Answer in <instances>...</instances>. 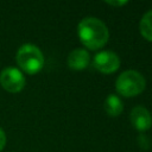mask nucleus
<instances>
[{
    "label": "nucleus",
    "mask_w": 152,
    "mask_h": 152,
    "mask_svg": "<svg viewBox=\"0 0 152 152\" xmlns=\"http://www.w3.org/2000/svg\"><path fill=\"white\" fill-rule=\"evenodd\" d=\"M146 87V81L142 74H140L137 70H126L121 72L115 82V89L116 91L125 96V97H132L137 96L140 93L144 91Z\"/></svg>",
    "instance_id": "3"
},
{
    "label": "nucleus",
    "mask_w": 152,
    "mask_h": 152,
    "mask_svg": "<svg viewBox=\"0 0 152 152\" xmlns=\"http://www.w3.org/2000/svg\"><path fill=\"white\" fill-rule=\"evenodd\" d=\"M25 77L18 68L7 66L0 72V84L8 93H19L25 87Z\"/></svg>",
    "instance_id": "4"
},
{
    "label": "nucleus",
    "mask_w": 152,
    "mask_h": 152,
    "mask_svg": "<svg viewBox=\"0 0 152 152\" xmlns=\"http://www.w3.org/2000/svg\"><path fill=\"white\" fill-rule=\"evenodd\" d=\"M93 65L97 71L102 74H113L120 68V57L118 53L109 50L100 51L95 55Z\"/></svg>",
    "instance_id": "5"
},
{
    "label": "nucleus",
    "mask_w": 152,
    "mask_h": 152,
    "mask_svg": "<svg viewBox=\"0 0 152 152\" xmlns=\"http://www.w3.org/2000/svg\"><path fill=\"white\" fill-rule=\"evenodd\" d=\"M77 34L81 43L89 50L103 48L109 38L107 25L95 17H86L77 25Z\"/></svg>",
    "instance_id": "1"
},
{
    "label": "nucleus",
    "mask_w": 152,
    "mask_h": 152,
    "mask_svg": "<svg viewBox=\"0 0 152 152\" xmlns=\"http://www.w3.org/2000/svg\"><path fill=\"white\" fill-rule=\"evenodd\" d=\"M103 107H104L106 113L109 116H118V115L121 114V112L124 109V104H122L121 99L118 95H114V94H109L106 97Z\"/></svg>",
    "instance_id": "8"
},
{
    "label": "nucleus",
    "mask_w": 152,
    "mask_h": 152,
    "mask_svg": "<svg viewBox=\"0 0 152 152\" xmlns=\"http://www.w3.org/2000/svg\"><path fill=\"white\" fill-rule=\"evenodd\" d=\"M106 4L110 5V6H114V7H119V6H125L126 4H128V1H106Z\"/></svg>",
    "instance_id": "11"
},
{
    "label": "nucleus",
    "mask_w": 152,
    "mask_h": 152,
    "mask_svg": "<svg viewBox=\"0 0 152 152\" xmlns=\"http://www.w3.org/2000/svg\"><path fill=\"white\" fill-rule=\"evenodd\" d=\"M140 34L148 42H152V10L147 11L140 19L139 23Z\"/></svg>",
    "instance_id": "9"
},
{
    "label": "nucleus",
    "mask_w": 152,
    "mask_h": 152,
    "mask_svg": "<svg viewBox=\"0 0 152 152\" xmlns=\"http://www.w3.org/2000/svg\"><path fill=\"white\" fill-rule=\"evenodd\" d=\"M68 66L72 70H83L90 63V55L86 49L77 48L74 49L66 58Z\"/></svg>",
    "instance_id": "7"
},
{
    "label": "nucleus",
    "mask_w": 152,
    "mask_h": 152,
    "mask_svg": "<svg viewBox=\"0 0 152 152\" xmlns=\"http://www.w3.org/2000/svg\"><path fill=\"white\" fill-rule=\"evenodd\" d=\"M15 59L19 68L28 75L37 74L38 71L42 70L44 65V56L40 49L28 43L21 45L18 49Z\"/></svg>",
    "instance_id": "2"
},
{
    "label": "nucleus",
    "mask_w": 152,
    "mask_h": 152,
    "mask_svg": "<svg viewBox=\"0 0 152 152\" xmlns=\"http://www.w3.org/2000/svg\"><path fill=\"white\" fill-rule=\"evenodd\" d=\"M5 145H6V134L2 131V128L0 127V152L2 151V148L5 147Z\"/></svg>",
    "instance_id": "10"
},
{
    "label": "nucleus",
    "mask_w": 152,
    "mask_h": 152,
    "mask_svg": "<svg viewBox=\"0 0 152 152\" xmlns=\"http://www.w3.org/2000/svg\"><path fill=\"white\" fill-rule=\"evenodd\" d=\"M129 120L132 126L139 132H145L152 126V115L144 106H135L131 110Z\"/></svg>",
    "instance_id": "6"
}]
</instances>
